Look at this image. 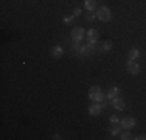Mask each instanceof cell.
<instances>
[{"label": "cell", "mask_w": 146, "mask_h": 140, "mask_svg": "<svg viewBox=\"0 0 146 140\" xmlns=\"http://www.w3.org/2000/svg\"><path fill=\"white\" fill-rule=\"evenodd\" d=\"M110 123H120V118L117 117V115H112V117H110Z\"/></svg>", "instance_id": "cell-19"}, {"label": "cell", "mask_w": 146, "mask_h": 140, "mask_svg": "<svg viewBox=\"0 0 146 140\" xmlns=\"http://www.w3.org/2000/svg\"><path fill=\"white\" fill-rule=\"evenodd\" d=\"M110 48H112V42L106 41L101 44V51H110Z\"/></svg>", "instance_id": "cell-15"}, {"label": "cell", "mask_w": 146, "mask_h": 140, "mask_svg": "<svg viewBox=\"0 0 146 140\" xmlns=\"http://www.w3.org/2000/svg\"><path fill=\"white\" fill-rule=\"evenodd\" d=\"M120 123L124 129H131V128H134V126L137 125V121H135L134 117H124L123 120H120Z\"/></svg>", "instance_id": "cell-6"}, {"label": "cell", "mask_w": 146, "mask_h": 140, "mask_svg": "<svg viewBox=\"0 0 146 140\" xmlns=\"http://www.w3.org/2000/svg\"><path fill=\"white\" fill-rule=\"evenodd\" d=\"M101 111H103L101 104L95 103V101H93V104L89 107V114L92 115V117H96V115H100V114H101Z\"/></svg>", "instance_id": "cell-7"}, {"label": "cell", "mask_w": 146, "mask_h": 140, "mask_svg": "<svg viewBox=\"0 0 146 140\" xmlns=\"http://www.w3.org/2000/svg\"><path fill=\"white\" fill-rule=\"evenodd\" d=\"M96 48V45H95V42H89L87 45H82V48L78 51V55H81V56H84V55H90V53H93V50Z\"/></svg>", "instance_id": "cell-3"}, {"label": "cell", "mask_w": 146, "mask_h": 140, "mask_svg": "<svg viewBox=\"0 0 146 140\" xmlns=\"http://www.w3.org/2000/svg\"><path fill=\"white\" fill-rule=\"evenodd\" d=\"M84 5H86V9H89V11H95L96 9V0H86Z\"/></svg>", "instance_id": "cell-12"}, {"label": "cell", "mask_w": 146, "mask_h": 140, "mask_svg": "<svg viewBox=\"0 0 146 140\" xmlns=\"http://www.w3.org/2000/svg\"><path fill=\"white\" fill-rule=\"evenodd\" d=\"M89 98H90L92 101H95V103L101 101V100H103V92H101V87H98V86L90 87V90H89Z\"/></svg>", "instance_id": "cell-2"}, {"label": "cell", "mask_w": 146, "mask_h": 140, "mask_svg": "<svg viewBox=\"0 0 146 140\" xmlns=\"http://www.w3.org/2000/svg\"><path fill=\"white\" fill-rule=\"evenodd\" d=\"M62 53H64V50H62V47H59V45L51 48V56H53V58H61Z\"/></svg>", "instance_id": "cell-11"}, {"label": "cell", "mask_w": 146, "mask_h": 140, "mask_svg": "<svg viewBox=\"0 0 146 140\" xmlns=\"http://www.w3.org/2000/svg\"><path fill=\"white\" fill-rule=\"evenodd\" d=\"M110 103H112V106L115 107L117 111H123L124 107H126V104H124L123 100H121V97H115L112 101H110Z\"/></svg>", "instance_id": "cell-8"}, {"label": "cell", "mask_w": 146, "mask_h": 140, "mask_svg": "<svg viewBox=\"0 0 146 140\" xmlns=\"http://www.w3.org/2000/svg\"><path fill=\"white\" fill-rule=\"evenodd\" d=\"M137 139H138V140H146V135H138Z\"/></svg>", "instance_id": "cell-23"}, {"label": "cell", "mask_w": 146, "mask_h": 140, "mask_svg": "<svg viewBox=\"0 0 146 140\" xmlns=\"http://www.w3.org/2000/svg\"><path fill=\"white\" fill-rule=\"evenodd\" d=\"M126 70L131 73V75H138V72H140V67H138V64L135 61H127V64H126Z\"/></svg>", "instance_id": "cell-5"}, {"label": "cell", "mask_w": 146, "mask_h": 140, "mask_svg": "<svg viewBox=\"0 0 146 140\" xmlns=\"http://www.w3.org/2000/svg\"><path fill=\"white\" fill-rule=\"evenodd\" d=\"M96 17H98L101 22H109L112 14H110V9L107 6H101V8L96 9Z\"/></svg>", "instance_id": "cell-1"}, {"label": "cell", "mask_w": 146, "mask_h": 140, "mask_svg": "<svg viewBox=\"0 0 146 140\" xmlns=\"http://www.w3.org/2000/svg\"><path fill=\"white\" fill-rule=\"evenodd\" d=\"M96 16V14H95ZM95 16H93V14H87V16H86V20H87V22H92L93 19H95Z\"/></svg>", "instance_id": "cell-20"}, {"label": "cell", "mask_w": 146, "mask_h": 140, "mask_svg": "<svg viewBox=\"0 0 146 140\" xmlns=\"http://www.w3.org/2000/svg\"><path fill=\"white\" fill-rule=\"evenodd\" d=\"M72 48H73V50H76V53H78V51L82 48L81 41H73V42H72Z\"/></svg>", "instance_id": "cell-16"}, {"label": "cell", "mask_w": 146, "mask_h": 140, "mask_svg": "<svg viewBox=\"0 0 146 140\" xmlns=\"http://www.w3.org/2000/svg\"><path fill=\"white\" fill-rule=\"evenodd\" d=\"M115 97H120V89H118L117 86H112V87H110V89H109V92H107L106 98H107V100H109V101H112V100H113V98H115Z\"/></svg>", "instance_id": "cell-9"}, {"label": "cell", "mask_w": 146, "mask_h": 140, "mask_svg": "<svg viewBox=\"0 0 146 140\" xmlns=\"http://www.w3.org/2000/svg\"><path fill=\"white\" fill-rule=\"evenodd\" d=\"M138 55H140V53H138V50H137V48H131V50H129V53H127V56H129V59H131V61H135V59L138 58Z\"/></svg>", "instance_id": "cell-14"}, {"label": "cell", "mask_w": 146, "mask_h": 140, "mask_svg": "<svg viewBox=\"0 0 146 140\" xmlns=\"http://www.w3.org/2000/svg\"><path fill=\"white\" fill-rule=\"evenodd\" d=\"M106 106H107V100H101V107L104 109V107H106Z\"/></svg>", "instance_id": "cell-22"}, {"label": "cell", "mask_w": 146, "mask_h": 140, "mask_svg": "<svg viewBox=\"0 0 146 140\" xmlns=\"http://www.w3.org/2000/svg\"><path fill=\"white\" fill-rule=\"evenodd\" d=\"M81 13H82L81 9H79V8H76L75 11H73V16H75V17H78V16H81Z\"/></svg>", "instance_id": "cell-21"}, {"label": "cell", "mask_w": 146, "mask_h": 140, "mask_svg": "<svg viewBox=\"0 0 146 140\" xmlns=\"http://www.w3.org/2000/svg\"><path fill=\"white\" fill-rule=\"evenodd\" d=\"M84 36H86L84 28L76 27V28H73V30H72V37H73V41H82V39H84Z\"/></svg>", "instance_id": "cell-4"}, {"label": "cell", "mask_w": 146, "mask_h": 140, "mask_svg": "<svg viewBox=\"0 0 146 140\" xmlns=\"http://www.w3.org/2000/svg\"><path fill=\"white\" fill-rule=\"evenodd\" d=\"M75 20V16H67V17H64V22L65 23H70V22H73Z\"/></svg>", "instance_id": "cell-18"}, {"label": "cell", "mask_w": 146, "mask_h": 140, "mask_svg": "<svg viewBox=\"0 0 146 140\" xmlns=\"http://www.w3.org/2000/svg\"><path fill=\"white\" fill-rule=\"evenodd\" d=\"M98 37H100V34H98V31H96V30H89L87 31L89 42H96V41H98Z\"/></svg>", "instance_id": "cell-10"}, {"label": "cell", "mask_w": 146, "mask_h": 140, "mask_svg": "<svg viewBox=\"0 0 146 140\" xmlns=\"http://www.w3.org/2000/svg\"><path fill=\"white\" fill-rule=\"evenodd\" d=\"M121 128H123L121 123H113V126L110 128V134H112V135H118L121 132Z\"/></svg>", "instance_id": "cell-13"}, {"label": "cell", "mask_w": 146, "mask_h": 140, "mask_svg": "<svg viewBox=\"0 0 146 140\" xmlns=\"http://www.w3.org/2000/svg\"><path fill=\"white\" fill-rule=\"evenodd\" d=\"M131 137H132V135L129 134V132H123V134L120 132V139H121V140H129Z\"/></svg>", "instance_id": "cell-17"}]
</instances>
